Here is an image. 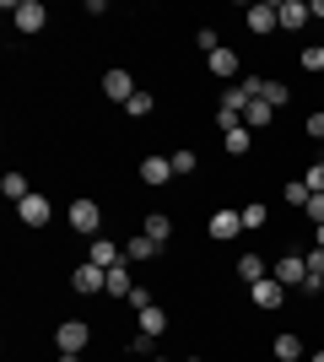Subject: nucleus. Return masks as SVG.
Masks as SVG:
<instances>
[{
	"label": "nucleus",
	"instance_id": "nucleus-32",
	"mask_svg": "<svg viewBox=\"0 0 324 362\" xmlns=\"http://www.w3.org/2000/svg\"><path fill=\"white\" fill-rule=\"evenodd\" d=\"M195 44H200L205 54H216V49H222V38H216V28H200V33H195Z\"/></svg>",
	"mask_w": 324,
	"mask_h": 362
},
{
	"label": "nucleus",
	"instance_id": "nucleus-17",
	"mask_svg": "<svg viewBox=\"0 0 324 362\" xmlns=\"http://www.w3.org/2000/svg\"><path fill=\"white\" fill-rule=\"evenodd\" d=\"M270 357H276V362H303V335H292V330H287V335H276Z\"/></svg>",
	"mask_w": 324,
	"mask_h": 362
},
{
	"label": "nucleus",
	"instance_id": "nucleus-29",
	"mask_svg": "<svg viewBox=\"0 0 324 362\" xmlns=\"http://www.w3.org/2000/svg\"><path fill=\"white\" fill-rule=\"evenodd\" d=\"M265 222H270V211H265V206H244V227H248V233H260Z\"/></svg>",
	"mask_w": 324,
	"mask_h": 362
},
{
	"label": "nucleus",
	"instance_id": "nucleus-30",
	"mask_svg": "<svg viewBox=\"0 0 324 362\" xmlns=\"http://www.w3.org/2000/svg\"><path fill=\"white\" fill-rule=\"evenodd\" d=\"M303 265H308L313 281H324V249H308V255H303Z\"/></svg>",
	"mask_w": 324,
	"mask_h": 362
},
{
	"label": "nucleus",
	"instance_id": "nucleus-18",
	"mask_svg": "<svg viewBox=\"0 0 324 362\" xmlns=\"http://www.w3.org/2000/svg\"><path fill=\"white\" fill-rule=\"evenodd\" d=\"M270 114H276V108L265 103V98H254V103L244 108V130H265V124H270Z\"/></svg>",
	"mask_w": 324,
	"mask_h": 362
},
{
	"label": "nucleus",
	"instance_id": "nucleus-37",
	"mask_svg": "<svg viewBox=\"0 0 324 362\" xmlns=\"http://www.w3.org/2000/svg\"><path fill=\"white\" fill-rule=\"evenodd\" d=\"M313 249H324V227H313Z\"/></svg>",
	"mask_w": 324,
	"mask_h": 362
},
{
	"label": "nucleus",
	"instance_id": "nucleus-21",
	"mask_svg": "<svg viewBox=\"0 0 324 362\" xmlns=\"http://www.w3.org/2000/svg\"><path fill=\"white\" fill-rule=\"evenodd\" d=\"M168 163H173V179H189V173L200 168V157H195V151H189V146H179V151H173V157H168Z\"/></svg>",
	"mask_w": 324,
	"mask_h": 362
},
{
	"label": "nucleus",
	"instance_id": "nucleus-12",
	"mask_svg": "<svg viewBox=\"0 0 324 362\" xmlns=\"http://www.w3.org/2000/svg\"><path fill=\"white\" fill-rule=\"evenodd\" d=\"M136 81H130V71H108L103 76V98H114V103H130V98H136Z\"/></svg>",
	"mask_w": 324,
	"mask_h": 362
},
{
	"label": "nucleus",
	"instance_id": "nucleus-31",
	"mask_svg": "<svg viewBox=\"0 0 324 362\" xmlns=\"http://www.w3.org/2000/svg\"><path fill=\"white\" fill-rule=\"evenodd\" d=\"M124 303H130V308H136V314H140V308H152V292H146V287H140V281H136V287H130V298H124Z\"/></svg>",
	"mask_w": 324,
	"mask_h": 362
},
{
	"label": "nucleus",
	"instance_id": "nucleus-1",
	"mask_svg": "<svg viewBox=\"0 0 324 362\" xmlns=\"http://www.w3.org/2000/svg\"><path fill=\"white\" fill-rule=\"evenodd\" d=\"M71 227H76L87 243L103 238V211H97V200H71Z\"/></svg>",
	"mask_w": 324,
	"mask_h": 362
},
{
	"label": "nucleus",
	"instance_id": "nucleus-10",
	"mask_svg": "<svg viewBox=\"0 0 324 362\" xmlns=\"http://www.w3.org/2000/svg\"><path fill=\"white\" fill-rule=\"evenodd\" d=\"M130 287H136V265H130V259H119V265L108 271L103 292H108V298H130Z\"/></svg>",
	"mask_w": 324,
	"mask_h": 362
},
{
	"label": "nucleus",
	"instance_id": "nucleus-11",
	"mask_svg": "<svg viewBox=\"0 0 324 362\" xmlns=\"http://www.w3.org/2000/svg\"><path fill=\"white\" fill-rule=\"evenodd\" d=\"M168 179H173V163H168V157H140V184H146V189H162Z\"/></svg>",
	"mask_w": 324,
	"mask_h": 362
},
{
	"label": "nucleus",
	"instance_id": "nucleus-4",
	"mask_svg": "<svg viewBox=\"0 0 324 362\" xmlns=\"http://www.w3.org/2000/svg\"><path fill=\"white\" fill-rule=\"evenodd\" d=\"M248 298H254V308H265V314H276L281 303H287V287H281L276 276H265V281H254V287H248Z\"/></svg>",
	"mask_w": 324,
	"mask_h": 362
},
{
	"label": "nucleus",
	"instance_id": "nucleus-20",
	"mask_svg": "<svg viewBox=\"0 0 324 362\" xmlns=\"http://www.w3.org/2000/svg\"><path fill=\"white\" fill-rule=\"evenodd\" d=\"M238 276H244L248 287H254V281H265L270 271H265V259H260V255H238Z\"/></svg>",
	"mask_w": 324,
	"mask_h": 362
},
{
	"label": "nucleus",
	"instance_id": "nucleus-26",
	"mask_svg": "<svg viewBox=\"0 0 324 362\" xmlns=\"http://www.w3.org/2000/svg\"><path fill=\"white\" fill-rule=\"evenodd\" d=\"M248 146H254V130H244V124H238V130H227V151H232V157H244Z\"/></svg>",
	"mask_w": 324,
	"mask_h": 362
},
{
	"label": "nucleus",
	"instance_id": "nucleus-28",
	"mask_svg": "<svg viewBox=\"0 0 324 362\" xmlns=\"http://www.w3.org/2000/svg\"><path fill=\"white\" fill-rule=\"evenodd\" d=\"M308 200H313V189H308L303 179H292V184H287V206H308Z\"/></svg>",
	"mask_w": 324,
	"mask_h": 362
},
{
	"label": "nucleus",
	"instance_id": "nucleus-14",
	"mask_svg": "<svg viewBox=\"0 0 324 362\" xmlns=\"http://www.w3.org/2000/svg\"><path fill=\"white\" fill-rule=\"evenodd\" d=\"M157 255H162V243H152L146 233H136V238L124 243V259H130V265H146V259H157Z\"/></svg>",
	"mask_w": 324,
	"mask_h": 362
},
{
	"label": "nucleus",
	"instance_id": "nucleus-23",
	"mask_svg": "<svg viewBox=\"0 0 324 362\" xmlns=\"http://www.w3.org/2000/svg\"><path fill=\"white\" fill-rule=\"evenodd\" d=\"M162 330H168V314H162L157 303H152V308H140V335H162Z\"/></svg>",
	"mask_w": 324,
	"mask_h": 362
},
{
	"label": "nucleus",
	"instance_id": "nucleus-36",
	"mask_svg": "<svg viewBox=\"0 0 324 362\" xmlns=\"http://www.w3.org/2000/svg\"><path fill=\"white\" fill-rule=\"evenodd\" d=\"M238 87H244L248 98H260V92H265V76H238Z\"/></svg>",
	"mask_w": 324,
	"mask_h": 362
},
{
	"label": "nucleus",
	"instance_id": "nucleus-39",
	"mask_svg": "<svg viewBox=\"0 0 324 362\" xmlns=\"http://www.w3.org/2000/svg\"><path fill=\"white\" fill-rule=\"evenodd\" d=\"M313 362H324V351H313Z\"/></svg>",
	"mask_w": 324,
	"mask_h": 362
},
{
	"label": "nucleus",
	"instance_id": "nucleus-19",
	"mask_svg": "<svg viewBox=\"0 0 324 362\" xmlns=\"http://www.w3.org/2000/svg\"><path fill=\"white\" fill-rule=\"evenodd\" d=\"M205 65H211L216 76H227V81H232V76H238V65H244V60H238L232 49H216V54H205Z\"/></svg>",
	"mask_w": 324,
	"mask_h": 362
},
{
	"label": "nucleus",
	"instance_id": "nucleus-33",
	"mask_svg": "<svg viewBox=\"0 0 324 362\" xmlns=\"http://www.w3.org/2000/svg\"><path fill=\"white\" fill-rule=\"evenodd\" d=\"M303 184H308L313 195H324V163H313V168H308V173H303Z\"/></svg>",
	"mask_w": 324,
	"mask_h": 362
},
{
	"label": "nucleus",
	"instance_id": "nucleus-16",
	"mask_svg": "<svg viewBox=\"0 0 324 362\" xmlns=\"http://www.w3.org/2000/svg\"><path fill=\"white\" fill-rule=\"evenodd\" d=\"M140 233H146L152 243H168V238H173V216H168V211H152L146 222H140Z\"/></svg>",
	"mask_w": 324,
	"mask_h": 362
},
{
	"label": "nucleus",
	"instance_id": "nucleus-25",
	"mask_svg": "<svg viewBox=\"0 0 324 362\" xmlns=\"http://www.w3.org/2000/svg\"><path fill=\"white\" fill-rule=\"evenodd\" d=\"M260 98H265L270 108H281L287 98H292V92H287V81H276V76H265V92H260Z\"/></svg>",
	"mask_w": 324,
	"mask_h": 362
},
{
	"label": "nucleus",
	"instance_id": "nucleus-27",
	"mask_svg": "<svg viewBox=\"0 0 324 362\" xmlns=\"http://www.w3.org/2000/svg\"><path fill=\"white\" fill-rule=\"evenodd\" d=\"M297 65H303L308 76H319V71H324V49H319V44H313V49H303V54H297Z\"/></svg>",
	"mask_w": 324,
	"mask_h": 362
},
{
	"label": "nucleus",
	"instance_id": "nucleus-7",
	"mask_svg": "<svg viewBox=\"0 0 324 362\" xmlns=\"http://www.w3.org/2000/svg\"><path fill=\"white\" fill-rule=\"evenodd\" d=\"M270 276H276L281 287H303V281H308V265H303V255H281L276 265H270Z\"/></svg>",
	"mask_w": 324,
	"mask_h": 362
},
{
	"label": "nucleus",
	"instance_id": "nucleus-15",
	"mask_svg": "<svg viewBox=\"0 0 324 362\" xmlns=\"http://www.w3.org/2000/svg\"><path fill=\"white\" fill-rule=\"evenodd\" d=\"M308 16H313V6H303V0H281V28H287V33L308 28Z\"/></svg>",
	"mask_w": 324,
	"mask_h": 362
},
{
	"label": "nucleus",
	"instance_id": "nucleus-38",
	"mask_svg": "<svg viewBox=\"0 0 324 362\" xmlns=\"http://www.w3.org/2000/svg\"><path fill=\"white\" fill-rule=\"evenodd\" d=\"M60 362H81V357H71V351H60Z\"/></svg>",
	"mask_w": 324,
	"mask_h": 362
},
{
	"label": "nucleus",
	"instance_id": "nucleus-13",
	"mask_svg": "<svg viewBox=\"0 0 324 362\" xmlns=\"http://www.w3.org/2000/svg\"><path fill=\"white\" fill-rule=\"evenodd\" d=\"M205 233H211V238H222V243H227V238H238V233H244V211H216Z\"/></svg>",
	"mask_w": 324,
	"mask_h": 362
},
{
	"label": "nucleus",
	"instance_id": "nucleus-22",
	"mask_svg": "<svg viewBox=\"0 0 324 362\" xmlns=\"http://www.w3.org/2000/svg\"><path fill=\"white\" fill-rule=\"evenodd\" d=\"M0 195H6V200H16V206H22V200H28L32 189H28V179H22V173H6V179H0Z\"/></svg>",
	"mask_w": 324,
	"mask_h": 362
},
{
	"label": "nucleus",
	"instance_id": "nucleus-3",
	"mask_svg": "<svg viewBox=\"0 0 324 362\" xmlns=\"http://www.w3.org/2000/svg\"><path fill=\"white\" fill-rule=\"evenodd\" d=\"M6 11H11V22H16V33H44V22H49V11L38 6V0H6Z\"/></svg>",
	"mask_w": 324,
	"mask_h": 362
},
{
	"label": "nucleus",
	"instance_id": "nucleus-5",
	"mask_svg": "<svg viewBox=\"0 0 324 362\" xmlns=\"http://www.w3.org/2000/svg\"><path fill=\"white\" fill-rule=\"evenodd\" d=\"M244 22H248V33H260V38H265V33H276V28H281V6L260 0V6H248V11H244Z\"/></svg>",
	"mask_w": 324,
	"mask_h": 362
},
{
	"label": "nucleus",
	"instance_id": "nucleus-2",
	"mask_svg": "<svg viewBox=\"0 0 324 362\" xmlns=\"http://www.w3.org/2000/svg\"><path fill=\"white\" fill-rule=\"evenodd\" d=\"M87 341H92V325H81V319H60V325H54V346L71 351V357H81Z\"/></svg>",
	"mask_w": 324,
	"mask_h": 362
},
{
	"label": "nucleus",
	"instance_id": "nucleus-24",
	"mask_svg": "<svg viewBox=\"0 0 324 362\" xmlns=\"http://www.w3.org/2000/svg\"><path fill=\"white\" fill-rule=\"evenodd\" d=\"M152 108H157V98H152V92H146V87H140L136 98H130V103H124V114H130V119H146V114H152Z\"/></svg>",
	"mask_w": 324,
	"mask_h": 362
},
{
	"label": "nucleus",
	"instance_id": "nucleus-35",
	"mask_svg": "<svg viewBox=\"0 0 324 362\" xmlns=\"http://www.w3.org/2000/svg\"><path fill=\"white\" fill-rule=\"evenodd\" d=\"M303 211H308V222H313V227H324V195H313Z\"/></svg>",
	"mask_w": 324,
	"mask_h": 362
},
{
	"label": "nucleus",
	"instance_id": "nucleus-8",
	"mask_svg": "<svg viewBox=\"0 0 324 362\" xmlns=\"http://www.w3.org/2000/svg\"><path fill=\"white\" fill-rule=\"evenodd\" d=\"M103 281H108V271H97L92 259H81L76 271H71V287H76L81 298H92V292H103Z\"/></svg>",
	"mask_w": 324,
	"mask_h": 362
},
{
	"label": "nucleus",
	"instance_id": "nucleus-40",
	"mask_svg": "<svg viewBox=\"0 0 324 362\" xmlns=\"http://www.w3.org/2000/svg\"><path fill=\"white\" fill-rule=\"evenodd\" d=\"M184 362H200V357H184Z\"/></svg>",
	"mask_w": 324,
	"mask_h": 362
},
{
	"label": "nucleus",
	"instance_id": "nucleus-6",
	"mask_svg": "<svg viewBox=\"0 0 324 362\" xmlns=\"http://www.w3.org/2000/svg\"><path fill=\"white\" fill-rule=\"evenodd\" d=\"M16 216H22V227H49V216H54V206H49V195H38L32 189L22 206H16Z\"/></svg>",
	"mask_w": 324,
	"mask_h": 362
},
{
	"label": "nucleus",
	"instance_id": "nucleus-34",
	"mask_svg": "<svg viewBox=\"0 0 324 362\" xmlns=\"http://www.w3.org/2000/svg\"><path fill=\"white\" fill-rule=\"evenodd\" d=\"M303 130H308V141H324V108H313V114H308V124H303Z\"/></svg>",
	"mask_w": 324,
	"mask_h": 362
},
{
	"label": "nucleus",
	"instance_id": "nucleus-9",
	"mask_svg": "<svg viewBox=\"0 0 324 362\" xmlns=\"http://www.w3.org/2000/svg\"><path fill=\"white\" fill-rule=\"evenodd\" d=\"M87 259H92L97 271H114V265L124 259V249H119L114 238H92V243H87Z\"/></svg>",
	"mask_w": 324,
	"mask_h": 362
}]
</instances>
